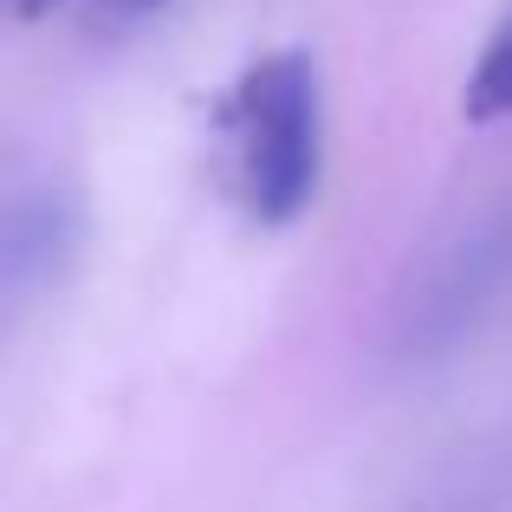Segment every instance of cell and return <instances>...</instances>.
Returning <instances> with one entry per match:
<instances>
[{
    "label": "cell",
    "mask_w": 512,
    "mask_h": 512,
    "mask_svg": "<svg viewBox=\"0 0 512 512\" xmlns=\"http://www.w3.org/2000/svg\"><path fill=\"white\" fill-rule=\"evenodd\" d=\"M221 124L240 137V188L260 227H292L318 195L325 137H318V65L312 52H273L247 65Z\"/></svg>",
    "instance_id": "obj_1"
},
{
    "label": "cell",
    "mask_w": 512,
    "mask_h": 512,
    "mask_svg": "<svg viewBox=\"0 0 512 512\" xmlns=\"http://www.w3.org/2000/svg\"><path fill=\"white\" fill-rule=\"evenodd\" d=\"M467 117L474 124H512V20L480 46L474 78H467Z\"/></svg>",
    "instance_id": "obj_2"
},
{
    "label": "cell",
    "mask_w": 512,
    "mask_h": 512,
    "mask_svg": "<svg viewBox=\"0 0 512 512\" xmlns=\"http://www.w3.org/2000/svg\"><path fill=\"white\" fill-rule=\"evenodd\" d=\"M117 7H130V13H156V7H169V0H117Z\"/></svg>",
    "instance_id": "obj_3"
},
{
    "label": "cell",
    "mask_w": 512,
    "mask_h": 512,
    "mask_svg": "<svg viewBox=\"0 0 512 512\" xmlns=\"http://www.w3.org/2000/svg\"><path fill=\"white\" fill-rule=\"evenodd\" d=\"M20 13H46V7H59V0H13Z\"/></svg>",
    "instance_id": "obj_4"
}]
</instances>
